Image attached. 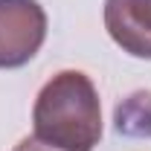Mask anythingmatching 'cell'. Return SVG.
<instances>
[{
  "instance_id": "obj_1",
  "label": "cell",
  "mask_w": 151,
  "mask_h": 151,
  "mask_svg": "<svg viewBox=\"0 0 151 151\" xmlns=\"http://www.w3.org/2000/svg\"><path fill=\"white\" fill-rule=\"evenodd\" d=\"M35 137L61 151H93L102 139V105L93 81L78 70L52 76L32 108Z\"/></svg>"
},
{
  "instance_id": "obj_2",
  "label": "cell",
  "mask_w": 151,
  "mask_h": 151,
  "mask_svg": "<svg viewBox=\"0 0 151 151\" xmlns=\"http://www.w3.org/2000/svg\"><path fill=\"white\" fill-rule=\"evenodd\" d=\"M47 38V12L38 0H0V70H18Z\"/></svg>"
},
{
  "instance_id": "obj_3",
  "label": "cell",
  "mask_w": 151,
  "mask_h": 151,
  "mask_svg": "<svg viewBox=\"0 0 151 151\" xmlns=\"http://www.w3.org/2000/svg\"><path fill=\"white\" fill-rule=\"evenodd\" d=\"M105 29L122 52L151 61V0H105Z\"/></svg>"
},
{
  "instance_id": "obj_4",
  "label": "cell",
  "mask_w": 151,
  "mask_h": 151,
  "mask_svg": "<svg viewBox=\"0 0 151 151\" xmlns=\"http://www.w3.org/2000/svg\"><path fill=\"white\" fill-rule=\"evenodd\" d=\"M15 151H61L55 145H50V142H44V139H38V137H26V139H20Z\"/></svg>"
}]
</instances>
